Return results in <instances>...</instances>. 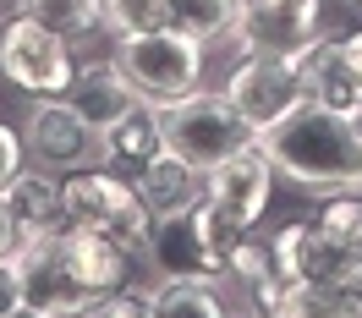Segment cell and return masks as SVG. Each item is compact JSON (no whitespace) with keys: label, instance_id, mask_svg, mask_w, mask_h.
Wrapping results in <instances>:
<instances>
[{"label":"cell","instance_id":"obj_1","mask_svg":"<svg viewBox=\"0 0 362 318\" xmlns=\"http://www.w3.org/2000/svg\"><path fill=\"white\" fill-rule=\"evenodd\" d=\"M258 154L296 187L313 192H362V137L351 115L302 99L280 126L258 137Z\"/></svg>","mask_w":362,"mask_h":318},{"label":"cell","instance_id":"obj_2","mask_svg":"<svg viewBox=\"0 0 362 318\" xmlns=\"http://www.w3.org/2000/svg\"><path fill=\"white\" fill-rule=\"evenodd\" d=\"M61 198H66V225L99 230L132 258L154 236V208L143 204L132 192V182L121 170H110V165H88V170L61 176Z\"/></svg>","mask_w":362,"mask_h":318},{"label":"cell","instance_id":"obj_3","mask_svg":"<svg viewBox=\"0 0 362 318\" xmlns=\"http://www.w3.org/2000/svg\"><path fill=\"white\" fill-rule=\"evenodd\" d=\"M115 61L132 77L137 99L154 105V110H165V105H176V99L204 88L209 45L165 23V28H154V33H137V39H115Z\"/></svg>","mask_w":362,"mask_h":318},{"label":"cell","instance_id":"obj_4","mask_svg":"<svg viewBox=\"0 0 362 318\" xmlns=\"http://www.w3.org/2000/svg\"><path fill=\"white\" fill-rule=\"evenodd\" d=\"M159 126H165V143H170L192 170H204V176L220 170L226 159L258 148V132L236 115V105H230L226 93H204V88L176 99V105H165V110H159Z\"/></svg>","mask_w":362,"mask_h":318},{"label":"cell","instance_id":"obj_5","mask_svg":"<svg viewBox=\"0 0 362 318\" xmlns=\"http://www.w3.org/2000/svg\"><path fill=\"white\" fill-rule=\"evenodd\" d=\"M0 77L17 93H33V99H61L77 77V61H71V39H61L55 28L33 23L28 11H11L0 23Z\"/></svg>","mask_w":362,"mask_h":318},{"label":"cell","instance_id":"obj_6","mask_svg":"<svg viewBox=\"0 0 362 318\" xmlns=\"http://www.w3.org/2000/svg\"><path fill=\"white\" fill-rule=\"evenodd\" d=\"M226 252L230 242L220 236L209 204H192L176 214H154V236L143 258L159 280H226Z\"/></svg>","mask_w":362,"mask_h":318},{"label":"cell","instance_id":"obj_7","mask_svg":"<svg viewBox=\"0 0 362 318\" xmlns=\"http://www.w3.org/2000/svg\"><path fill=\"white\" fill-rule=\"evenodd\" d=\"M23 148L39 170H55V176L99 165V132L83 121V110L66 93L61 99H33V110L23 121Z\"/></svg>","mask_w":362,"mask_h":318},{"label":"cell","instance_id":"obj_8","mask_svg":"<svg viewBox=\"0 0 362 318\" xmlns=\"http://www.w3.org/2000/svg\"><path fill=\"white\" fill-rule=\"evenodd\" d=\"M324 33V0H242L230 45L242 55H296Z\"/></svg>","mask_w":362,"mask_h":318},{"label":"cell","instance_id":"obj_9","mask_svg":"<svg viewBox=\"0 0 362 318\" xmlns=\"http://www.w3.org/2000/svg\"><path fill=\"white\" fill-rule=\"evenodd\" d=\"M286 61L302 77L308 99H318V105H329L340 115H351L362 105V28H351V33H318L313 45H302Z\"/></svg>","mask_w":362,"mask_h":318},{"label":"cell","instance_id":"obj_10","mask_svg":"<svg viewBox=\"0 0 362 318\" xmlns=\"http://www.w3.org/2000/svg\"><path fill=\"white\" fill-rule=\"evenodd\" d=\"M274 274L280 280H318V285H351L362 280V252L335 242L318 220H291L269 236Z\"/></svg>","mask_w":362,"mask_h":318},{"label":"cell","instance_id":"obj_11","mask_svg":"<svg viewBox=\"0 0 362 318\" xmlns=\"http://www.w3.org/2000/svg\"><path fill=\"white\" fill-rule=\"evenodd\" d=\"M269 192H274V165L258 154V148H247V154L226 159L220 170H209L204 204H209V214H214L220 236L236 242V236H247V230L264 220Z\"/></svg>","mask_w":362,"mask_h":318},{"label":"cell","instance_id":"obj_12","mask_svg":"<svg viewBox=\"0 0 362 318\" xmlns=\"http://www.w3.org/2000/svg\"><path fill=\"white\" fill-rule=\"evenodd\" d=\"M220 93L236 105V115H242L258 137L269 132V126H280V121L308 99L302 77H296L291 61H280V55H247L242 66H230V77H226Z\"/></svg>","mask_w":362,"mask_h":318},{"label":"cell","instance_id":"obj_13","mask_svg":"<svg viewBox=\"0 0 362 318\" xmlns=\"http://www.w3.org/2000/svg\"><path fill=\"white\" fill-rule=\"evenodd\" d=\"M66 99L83 110V121H88L99 137L143 105V99H137V88H132V77L121 71V61H115V55H110V61H83V66H77V77H71V88H66Z\"/></svg>","mask_w":362,"mask_h":318},{"label":"cell","instance_id":"obj_14","mask_svg":"<svg viewBox=\"0 0 362 318\" xmlns=\"http://www.w3.org/2000/svg\"><path fill=\"white\" fill-rule=\"evenodd\" d=\"M6 204L17 220V242H39V236H61L66 230V198H61V176L55 170H23L6 187Z\"/></svg>","mask_w":362,"mask_h":318},{"label":"cell","instance_id":"obj_15","mask_svg":"<svg viewBox=\"0 0 362 318\" xmlns=\"http://www.w3.org/2000/svg\"><path fill=\"white\" fill-rule=\"evenodd\" d=\"M204 187H209V176L192 170L176 148H159L143 170H132V192L154 208V214H176V208L204 204Z\"/></svg>","mask_w":362,"mask_h":318},{"label":"cell","instance_id":"obj_16","mask_svg":"<svg viewBox=\"0 0 362 318\" xmlns=\"http://www.w3.org/2000/svg\"><path fill=\"white\" fill-rule=\"evenodd\" d=\"M159 148H170V143H165V126H159V110L154 105H137L127 121H115L110 132L99 137V165H110V170H121V176L132 182V170H143Z\"/></svg>","mask_w":362,"mask_h":318},{"label":"cell","instance_id":"obj_17","mask_svg":"<svg viewBox=\"0 0 362 318\" xmlns=\"http://www.w3.org/2000/svg\"><path fill=\"white\" fill-rule=\"evenodd\" d=\"M148 318H236L220 280H159Z\"/></svg>","mask_w":362,"mask_h":318},{"label":"cell","instance_id":"obj_18","mask_svg":"<svg viewBox=\"0 0 362 318\" xmlns=\"http://www.w3.org/2000/svg\"><path fill=\"white\" fill-rule=\"evenodd\" d=\"M236 6L242 0H170V28L204 39V45H220L236 28Z\"/></svg>","mask_w":362,"mask_h":318},{"label":"cell","instance_id":"obj_19","mask_svg":"<svg viewBox=\"0 0 362 318\" xmlns=\"http://www.w3.org/2000/svg\"><path fill=\"white\" fill-rule=\"evenodd\" d=\"M170 23V0H99V28L110 39H137Z\"/></svg>","mask_w":362,"mask_h":318},{"label":"cell","instance_id":"obj_20","mask_svg":"<svg viewBox=\"0 0 362 318\" xmlns=\"http://www.w3.org/2000/svg\"><path fill=\"white\" fill-rule=\"evenodd\" d=\"M17 11L55 28L61 39H83V33L99 28V0H17Z\"/></svg>","mask_w":362,"mask_h":318},{"label":"cell","instance_id":"obj_21","mask_svg":"<svg viewBox=\"0 0 362 318\" xmlns=\"http://www.w3.org/2000/svg\"><path fill=\"white\" fill-rule=\"evenodd\" d=\"M226 274H236V285H264L274 274V252H269V242H252V236H236L230 242V252H226Z\"/></svg>","mask_w":362,"mask_h":318},{"label":"cell","instance_id":"obj_22","mask_svg":"<svg viewBox=\"0 0 362 318\" xmlns=\"http://www.w3.org/2000/svg\"><path fill=\"white\" fill-rule=\"evenodd\" d=\"M313 220L329 230L335 242H346V247H357V252H362V192H335V198L318 208Z\"/></svg>","mask_w":362,"mask_h":318},{"label":"cell","instance_id":"obj_23","mask_svg":"<svg viewBox=\"0 0 362 318\" xmlns=\"http://www.w3.org/2000/svg\"><path fill=\"white\" fill-rule=\"evenodd\" d=\"M23 302H33V296H28V269H23L17 252H6V258H0V318L17 313Z\"/></svg>","mask_w":362,"mask_h":318},{"label":"cell","instance_id":"obj_24","mask_svg":"<svg viewBox=\"0 0 362 318\" xmlns=\"http://www.w3.org/2000/svg\"><path fill=\"white\" fill-rule=\"evenodd\" d=\"M148 302H154L148 285H121V291H110L105 302H99L93 318H148Z\"/></svg>","mask_w":362,"mask_h":318},{"label":"cell","instance_id":"obj_25","mask_svg":"<svg viewBox=\"0 0 362 318\" xmlns=\"http://www.w3.org/2000/svg\"><path fill=\"white\" fill-rule=\"evenodd\" d=\"M28 170V148H23V132H11L6 121H0V192L17 182Z\"/></svg>","mask_w":362,"mask_h":318},{"label":"cell","instance_id":"obj_26","mask_svg":"<svg viewBox=\"0 0 362 318\" xmlns=\"http://www.w3.org/2000/svg\"><path fill=\"white\" fill-rule=\"evenodd\" d=\"M17 247V220H11V204H6V192H0V258Z\"/></svg>","mask_w":362,"mask_h":318},{"label":"cell","instance_id":"obj_27","mask_svg":"<svg viewBox=\"0 0 362 318\" xmlns=\"http://www.w3.org/2000/svg\"><path fill=\"white\" fill-rule=\"evenodd\" d=\"M6 318H55V313H49L45 302H23V307H17V313H6Z\"/></svg>","mask_w":362,"mask_h":318},{"label":"cell","instance_id":"obj_28","mask_svg":"<svg viewBox=\"0 0 362 318\" xmlns=\"http://www.w3.org/2000/svg\"><path fill=\"white\" fill-rule=\"evenodd\" d=\"M351 126H357V137H362V105H357V110H351Z\"/></svg>","mask_w":362,"mask_h":318},{"label":"cell","instance_id":"obj_29","mask_svg":"<svg viewBox=\"0 0 362 318\" xmlns=\"http://www.w3.org/2000/svg\"><path fill=\"white\" fill-rule=\"evenodd\" d=\"M236 318H264V313H236Z\"/></svg>","mask_w":362,"mask_h":318},{"label":"cell","instance_id":"obj_30","mask_svg":"<svg viewBox=\"0 0 362 318\" xmlns=\"http://www.w3.org/2000/svg\"><path fill=\"white\" fill-rule=\"evenodd\" d=\"M351 6H362V0H351Z\"/></svg>","mask_w":362,"mask_h":318},{"label":"cell","instance_id":"obj_31","mask_svg":"<svg viewBox=\"0 0 362 318\" xmlns=\"http://www.w3.org/2000/svg\"><path fill=\"white\" fill-rule=\"evenodd\" d=\"M357 285H362V280H357Z\"/></svg>","mask_w":362,"mask_h":318}]
</instances>
